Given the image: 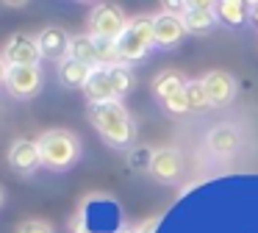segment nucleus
<instances>
[{
  "label": "nucleus",
  "mask_w": 258,
  "mask_h": 233,
  "mask_svg": "<svg viewBox=\"0 0 258 233\" xmlns=\"http://www.w3.org/2000/svg\"><path fill=\"white\" fill-rule=\"evenodd\" d=\"M3 59L9 67H39V59H45L39 50V42L28 33H14L9 36L6 50H3Z\"/></svg>",
  "instance_id": "7"
},
{
  "label": "nucleus",
  "mask_w": 258,
  "mask_h": 233,
  "mask_svg": "<svg viewBox=\"0 0 258 233\" xmlns=\"http://www.w3.org/2000/svg\"><path fill=\"white\" fill-rule=\"evenodd\" d=\"M36 42H39V50H42L45 59L64 61L70 55V42H73V36H70L61 25H47V28H42Z\"/></svg>",
  "instance_id": "12"
},
{
  "label": "nucleus",
  "mask_w": 258,
  "mask_h": 233,
  "mask_svg": "<svg viewBox=\"0 0 258 233\" xmlns=\"http://www.w3.org/2000/svg\"><path fill=\"white\" fill-rule=\"evenodd\" d=\"M150 175L161 183H175L183 175V153L178 147H158L153 153Z\"/></svg>",
  "instance_id": "8"
},
{
  "label": "nucleus",
  "mask_w": 258,
  "mask_h": 233,
  "mask_svg": "<svg viewBox=\"0 0 258 233\" xmlns=\"http://www.w3.org/2000/svg\"><path fill=\"white\" fill-rule=\"evenodd\" d=\"M203 86L208 92V100L211 105H228L230 100L236 97V78L230 72H222V70H211L208 75L200 78Z\"/></svg>",
  "instance_id": "13"
},
{
  "label": "nucleus",
  "mask_w": 258,
  "mask_h": 233,
  "mask_svg": "<svg viewBox=\"0 0 258 233\" xmlns=\"http://www.w3.org/2000/svg\"><path fill=\"white\" fill-rule=\"evenodd\" d=\"M131 89H134V72H131V67L128 64H108V67L92 70L89 81L84 86V94L89 100V105H100V103L119 100Z\"/></svg>",
  "instance_id": "2"
},
{
  "label": "nucleus",
  "mask_w": 258,
  "mask_h": 233,
  "mask_svg": "<svg viewBox=\"0 0 258 233\" xmlns=\"http://www.w3.org/2000/svg\"><path fill=\"white\" fill-rule=\"evenodd\" d=\"M39 155H42V166L53 172H64L81 158V139L73 131H64V128H53L45 131L39 139Z\"/></svg>",
  "instance_id": "3"
},
{
  "label": "nucleus",
  "mask_w": 258,
  "mask_h": 233,
  "mask_svg": "<svg viewBox=\"0 0 258 233\" xmlns=\"http://www.w3.org/2000/svg\"><path fill=\"white\" fill-rule=\"evenodd\" d=\"M186 100H189V111H206L211 105L203 81H186Z\"/></svg>",
  "instance_id": "19"
},
{
  "label": "nucleus",
  "mask_w": 258,
  "mask_h": 233,
  "mask_svg": "<svg viewBox=\"0 0 258 233\" xmlns=\"http://www.w3.org/2000/svg\"><path fill=\"white\" fill-rule=\"evenodd\" d=\"M9 166L20 175H34L42 166V155H39V144L31 139H17L9 147Z\"/></svg>",
  "instance_id": "10"
},
{
  "label": "nucleus",
  "mask_w": 258,
  "mask_h": 233,
  "mask_svg": "<svg viewBox=\"0 0 258 233\" xmlns=\"http://www.w3.org/2000/svg\"><path fill=\"white\" fill-rule=\"evenodd\" d=\"M42 83H45V75H42L39 67H9L6 89L12 97H17V100L36 97L42 92Z\"/></svg>",
  "instance_id": "6"
},
{
  "label": "nucleus",
  "mask_w": 258,
  "mask_h": 233,
  "mask_svg": "<svg viewBox=\"0 0 258 233\" xmlns=\"http://www.w3.org/2000/svg\"><path fill=\"white\" fill-rule=\"evenodd\" d=\"M153 153L156 150H150V147H134L128 153V164H131V169H147L150 172V164H153Z\"/></svg>",
  "instance_id": "20"
},
{
  "label": "nucleus",
  "mask_w": 258,
  "mask_h": 233,
  "mask_svg": "<svg viewBox=\"0 0 258 233\" xmlns=\"http://www.w3.org/2000/svg\"><path fill=\"white\" fill-rule=\"evenodd\" d=\"M20 233H56V230H53V225L45 219H28V222L20 225Z\"/></svg>",
  "instance_id": "22"
},
{
  "label": "nucleus",
  "mask_w": 258,
  "mask_h": 233,
  "mask_svg": "<svg viewBox=\"0 0 258 233\" xmlns=\"http://www.w3.org/2000/svg\"><path fill=\"white\" fill-rule=\"evenodd\" d=\"M156 47V36H153V14H139L128 20L125 31L117 39V55L122 64H134L142 61L150 50Z\"/></svg>",
  "instance_id": "4"
},
{
  "label": "nucleus",
  "mask_w": 258,
  "mask_h": 233,
  "mask_svg": "<svg viewBox=\"0 0 258 233\" xmlns=\"http://www.w3.org/2000/svg\"><path fill=\"white\" fill-rule=\"evenodd\" d=\"M70 59L92 67V70H97V67H100V47H97V39L92 36V33L73 36V42H70Z\"/></svg>",
  "instance_id": "15"
},
{
  "label": "nucleus",
  "mask_w": 258,
  "mask_h": 233,
  "mask_svg": "<svg viewBox=\"0 0 258 233\" xmlns=\"http://www.w3.org/2000/svg\"><path fill=\"white\" fill-rule=\"evenodd\" d=\"M89 75H92V67L81 64V61L70 59V55L64 61H58V83L64 89H84Z\"/></svg>",
  "instance_id": "16"
},
{
  "label": "nucleus",
  "mask_w": 258,
  "mask_h": 233,
  "mask_svg": "<svg viewBox=\"0 0 258 233\" xmlns=\"http://www.w3.org/2000/svg\"><path fill=\"white\" fill-rule=\"evenodd\" d=\"M241 147V131L236 125H217L211 133H208V150L219 158H228V155H236Z\"/></svg>",
  "instance_id": "14"
},
{
  "label": "nucleus",
  "mask_w": 258,
  "mask_h": 233,
  "mask_svg": "<svg viewBox=\"0 0 258 233\" xmlns=\"http://www.w3.org/2000/svg\"><path fill=\"white\" fill-rule=\"evenodd\" d=\"M252 25H258V3H252V14H250Z\"/></svg>",
  "instance_id": "25"
},
{
  "label": "nucleus",
  "mask_w": 258,
  "mask_h": 233,
  "mask_svg": "<svg viewBox=\"0 0 258 233\" xmlns=\"http://www.w3.org/2000/svg\"><path fill=\"white\" fill-rule=\"evenodd\" d=\"M156 225H158V216H153V219H147L145 225H142V233H153V230H156Z\"/></svg>",
  "instance_id": "24"
},
{
  "label": "nucleus",
  "mask_w": 258,
  "mask_h": 233,
  "mask_svg": "<svg viewBox=\"0 0 258 233\" xmlns=\"http://www.w3.org/2000/svg\"><path fill=\"white\" fill-rule=\"evenodd\" d=\"M183 89H186V81H183V75L175 72V70H164L153 78V92H156V97L161 100V103L169 100L172 94L183 92Z\"/></svg>",
  "instance_id": "18"
},
{
  "label": "nucleus",
  "mask_w": 258,
  "mask_h": 233,
  "mask_svg": "<svg viewBox=\"0 0 258 233\" xmlns=\"http://www.w3.org/2000/svg\"><path fill=\"white\" fill-rule=\"evenodd\" d=\"M250 14H252V6L247 3V0H219L217 3V17L225 25L239 28L250 20Z\"/></svg>",
  "instance_id": "17"
},
{
  "label": "nucleus",
  "mask_w": 258,
  "mask_h": 233,
  "mask_svg": "<svg viewBox=\"0 0 258 233\" xmlns=\"http://www.w3.org/2000/svg\"><path fill=\"white\" fill-rule=\"evenodd\" d=\"M119 233H142V227H119Z\"/></svg>",
  "instance_id": "26"
},
{
  "label": "nucleus",
  "mask_w": 258,
  "mask_h": 233,
  "mask_svg": "<svg viewBox=\"0 0 258 233\" xmlns=\"http://www.w3.org/2000/svg\"><path fill=\"white\" fill-rule=\"evenodd\" d=\"M89 122L103 136V142L111 144V147H128L136 139V122L119 100L89 105Z\"/></svg>",
  "instance_id": "1"
},
{
  "label": "nucleus",
  "mask_w": 258,
  "mask_h": 233,
  "mask_svg": "<svg viewBox=\"0 0 258 233\" xmlns=\"http://www.w3.org/2000/svg\"><path fill=\"white\" fill-rule=\"evenodd\" d=\"M6 75H9V64H6V59L0 55V86H6Z\"/></svg>",
  "instance_id": "23"
},
{
  "label": "nucleus",
  "mask_w": 258,
  "mask_h": 233,
  "mask_svg": "<svg viewBox=\"0 0 258 233\" xmlns=\"http://www.w3.org/2000/svg\"><path fill=\"white\" fill-rule=\"evenodd\" d=\"M0 205H3V189H0Z\"/></svg>",
  "instance_id": "27"
},
{
  "label": "nucleus",
  "mask_w": 258,
  "mask_h": 233,
  "mask_svg": "<svg viewBox=\"0 0 258 233\" xmlns=\"http://www.w3.org/2000/svg\"><path fill=\"white\" fill-rule=\"evenodd\" d=\"M186 28L183 20L178 14H169V11H158L153 14V36H156V47H175L180 44Z\"/></svg>",
  "instance_id": "11"
},
{
  "label": "nucleus",
  "mask_w": 258,
  "mask_h": 233,
  "mask_svg": "<svg viewBox=\"0 0 258 233\" xmlns=\"http://www.w3.org/2000/svg\"><path fill=\"white\" fill-rule=\"evenodd\" d=\"M128 25V17L119 9L117 3H97L89 11V33L95 39H108V42H117L119 33Z\"/></svg>",
  "instance_id": "5"
},
{
  "label": "nucleus",
  "mask_w": 258,
  "mask_h": 233,
  "mask_svg": "<svg viewBox=\"0 0 258 233\" xmlns=\"http://www.w3.org/2000/svg\"><path fill=\"white\" fill-rule=\"evenodd\" d=\"M164 108L169 111V114H186L189 111V100H186V89L178 94H172L169 100H164Z\"/></svg>",
  "instance_id": "21"
},
{
  "label": "nucleus",
  "mask_w": 258,
  "mask_h": 233,
  "mask_svg": "<svg viewBox=\"0 0 258 233\" xmlns=\"http://www.w3.org/2000/svg\"><path fill=\"white\" fill-rule=\"evenodd\" d=\"M180 20H183V28L186 33H208L214 25H217V6L214 3H206V0H191V3H186L183 14H180Z\"/></svg>",
  "instance_id": "9"
}]
</instances>
